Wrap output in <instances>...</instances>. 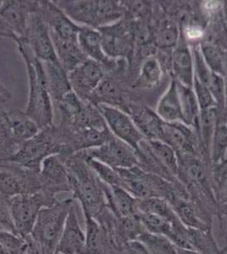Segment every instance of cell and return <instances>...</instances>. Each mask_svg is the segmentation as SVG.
<instances>
[{"label":"cell","mask_w":227,"mask_h":254,"mask_svg":"<svg viewBox=\"0 0 227 254\" xmlns=\"http://www.w3.org/2000/svg\"><path fill=\"white\" fill-rule=\"evenodd\" d=\"M14 42L26 64L28 77V101L25 112L41 130L46 129L54 125L55 110L45 68L43 62L35 57L25 38L16 39Z\"/></svg>","instance_id":"cell-1"},{"label":"cell","mask_w":227,"mask_h":254,"mask_svg":"<svg viewBox=\"0 0 227 254\" xmlns=\"http://www.w3.org/2000/svg\"><path fill=\"white\" fill-rule=\"evenodd\" d=\"M62 159L68 171L73 198L80 202L84 216L96 219L105 205L103 182L86 164L80 152Z\"/></svg>","instance_id":"cell-2"},{"label":"cell","mask_w":227,"mask_h":254,"mask_svg":"<svg viewBox=\"0 0 227 254\" xmlns=\"http://www.w3.org/2000/svg\"><path fill=\"white\" fill-rule=\"evenodd\" d=\"M54 2L75 23L94 29L117 22L124 14L123 7L116 1L55 0Z\"/></svg>","instance_id":"cell-3"},{"label":"cell","mask_w":227,"mask_h":254,"mask_svg":"<svg viewBox=\"0 0 227 254\" xmlns=\"http://www.w3.org/2000/svg\"><path fill=\"white\" fill-rule=\"evenodd\" d=\"M73 205L74 198L72 196L58 200L55 204L44 207L39 212L31 235L42 246L44 254H55L67 216Z\"/></svg>","instance_id":"cell-4"},{"label":"cell","mask_w":227,"mask_h":254,"mask_svg":"<svg viewBox=\"0 0 227 254\" xmlns=\"http://www.w3.org/2000/svg\"><path fill=\"white\" fill-rule=\"evenodd\" d=\"M62 147L58 141L55 127L41 130L32 138L19 146L14 154L1 162H9L27 170L40 171L43 160L51 155H61Z\"/></svg>","instance_id":"cell-5"},{"label":"cell","mask_w":227,"mask_h":254,"mask_svg":"<svg viewBox=\"0 0 227 254\" xmlns=\"http://www.w3.org/2000/svg\"><path fill=\"white\" fill-rule=\"evenodd\" d=\"M57 201L56 196L43 190L19 194L9 198V213L15 232L22 237L31 235L41 209Z\"/></svg>","instance_id":"cell-6"},{"label":"cell","mask_w":227,"mask_h":254,"mask_svg":"<svg viewBox=\"0 0 227 254\" xmlns=\"http://www.w3.org/2000/svg\"><path fill=\"white\" fill-rule=\"evenodd\" d=\"M38 6L39 1H3L0 5V38L14 41L26 38L30 16Z\"/></svg>","instance_id":"cell-7"},{"label":"cell","mask_w":227,"mask_h":254,"mask_svg":"<svg viewBox=\"0 0 227 254\" xmlns=\"http://www.w3.org/2000/svg\"><path fill=\"white\" fill-rule=\"evenodd\" d=\"M97 108L113 135L133 149L138 150L144 141V135L136 126L133 119L119 108L108 104H98Z\"/></svg>","instance_id":"cell-8"},{"label":"cell","mask_w":227,"mask_h":254,"mask_svg":"<svg viewBox=\"0 0 227 254\" xmlns=\"http://www.w3.org/2000/svg\"><path fill=\"white\" fill-rule=\"evenodd\" d=\"M135 149L113 136L100 147L82 151L84 157L96 159L114 169H129L138 165Z\"/></svg>","instance_id":"cell-9"},{"label":"cell","mask_w":227,"mask_h":254,"mask_svg":"<svg viewBox=\"0 0 227 254\" xmlns=\"http://www.w3.org/2000/svg\"><path fill=\"white\" fill-rule=\"evenodd\" d=\"M38 13L49 27L52 37L61 40L78 42L82 26L75 23L54 1H39Z\"/></svg>","instance_id":"cell-10"},{"label":"cell","mask_w":227,"mask_h":254,"mask_svg":"<svg viewBox=\"0 0 227 254\" xmlns=\"http://www.w3.org/2000/svg\"><path fill=\"white\" fill-rule=\"evenodd\" d=\"M25 40L38 61L43 63H60L49 27L38 10L30 16Z\"/></svg>","instance_id":"cell-11"},{"label":"cell","mask_w":227,"mask_h":254,"mask_svg":"<svg viewBox=\"0 0 227 254\" xmlns=\"http://www.w3.org/2000/svg\"><path fill=\"white\" fill-rule=\"evenodd\" d=\"M105 76V69L96 61L86 59L75 69L68 73L70 84L76 94L85 102L90 97Z\"/></svg>","instance_id":"cell-12"},{"label":"cell","mask_w":227,"mask_h":254,"mask_svg":"<svg viewBox=\"0 0 227 254\" xmlns=\"http://www.w3.org/2000/svg\"><path fill=\"white\" fill-rule=\"evenodd\" d=\"M42 190L56 196L58 193L72 192L67 166L60 155L55 154L43 160L39 171Z\"/></svg>","instance_id":"cell-13"},{"label":"cell","mask_w":227,"mask_h":254,"mask_svg":"<svg viewBox=\"0 0 227 254\" xmlns=\"http://www.w3.org/2000/svg\"><path fill=\"white\" fill-rule=\"evenodd\" d=\"M0 125L9 138L17 145L32 138L41 130L25 111L17 109L6 110L0 108Z\"/></svg>","instance_id":"cell-14"},{"label":"cell","mask_w":227,"mask_h":254,"mask_svg":"<svg viewBox=\"0 0 227 254\" xmlns=\"http://www.w3.org/2000/svg\"><path fill=\"white\" fill-rule=\"evenodd\" d=\"M102 38V46L105 55L110 59L121 58L131 52V38L127 26L118 21L98 28Z\"/></svg>","instance_id":"cell-15"},{"label":"cell","mask_w":227,"mask_h":254,"mask_svg":"<svg viewBox=\"0 0 227 254\" xmlns=\"http://www.w3.org/2000/svg\"><path fill=\"white\" fill-rule=\"evenodd\" d=\"M86 245V233L80 228L75 206L73 205L67 216L63 231L56 248L61 254H83Z\"/></svg>","instance_id":"cell-16"},{"label":"cell","mask_w":227,"mask_h":254,"mask_svg":"<svg viewBox=\"0 0 227 254\" xmlns=\"http://www.w3.org/2000/svg\"><path fill=\"white\" fill-rule=\"evenodd\" d=\"M78 44L86 58L102 64L104 69H111L112 59L108 57L102 46V38L98 29L82 26L78 35Z\"/></svg>","instance_id":"cell-17"},{"label":"cell","mask_w":227,"mask_h":254,"mask_svg":"<svg viewBox=\"0 0 227 254\" xmlns=\"http://www.w3.org/2000/svg\"><path fill=\"white\" fill-rule=\"evenodd\" d=\"M186 126L181 122L167 123L162 121L159 140L170 145L175 150L188 153L192 150V133Z\"/></svg>","instance_id":"cell-18"},{"label":"cell","mask_w":227,"mask_h":254,"mask_svg":"<svg viewBox=\"0 0 227 254\" xmlns=\"http://www.w3.org/2000/svg\"><path fill=\"white\" fill-rule=\"evenodd\" d=\"M157 115L161 121L167 123L183 122L181 102L175 80L170 82V87L158 102Z\"/></svg>","instance_id":"cell-19"},{"label":"cell","mask_w":227,"mask_h":254,"mask_svg":"<svg viewBox=\"0 0 227 254\" xmlns=\"http://www.w3.org/2000/svg\"><path fill=\"white\" fill-rule=\"evenodd\" d=\"M53 104L59 101L67 93L73 91L70 84L68 73L61 63H43Z\"/></svg>","instance_id":"cell-20"},{"label":"cell","mask_w":227,"mask_h":254,"mask_svg":"<svg viewBox=\"0 0 227 254\" xmlns=\"http://www.w3.org/2000/svg\"><path fill=\"white\" fill-rule=\"evenodd\" d=\"M172 67L176 81L193 88L194 82L193 56L189 48L185 45L175 49L172 56Z\"/></svg>","instance_id":"cell-21"},{"label":"cell","mask_w":227,"mask_h":254,"mask_svg":"<svg viewBox=\"0 0 227 254\" xmlns=\"http://www.w3.org/2000/svg\"><path fill=\"white\" fill-rule=\"evenodd\" d=\"M51 38L58 60L67 73L73 70L87 59L80 49L78 42L61 40L52 36Z\"/></svg>","instance_id":"cell-22"},{"label":"cell","mask_w":227,"mask_h":254,"mask_svg":"<svg viewBox=\"0 0 227 254\" xmlns=\"http://www.w3.org/2000/svg\"><path fill=\"white\" fill-rule=\"evenodd\" d=\"M104 195L107 202L112 207L116 214L122 218L135 214L137 200L126 189L120 187H109L103 183Z\"/></svg>","instance_id":"cell-23"},{"label":"cell","mask_w":227,"mask_h":254,"mask_svg":"<svg viewBox=\"0 0 227 254\" xmlns=\"http://www.w3.org/2000/svg\"><path fill=\"white\" fill-rule=\"evenodd\" d=\"M176 81V80H175ZM178 90L180 102H181V112L183 123L187 126H197L199 124L200 114H199V103L196 98L193 88L186 87L176 81Z\"/></svg>","instance_id":"cell-24"},{"label":"cell","mask_w":227,"mask_h":254,"mask_svg":"<svg viewBox=\"0 0 227 254\" xmlns=\"http://www.w3.org/2000/svg\"><path fill=\"white\" fill-rule=\"evenodd\" d=\"M137 240L144 244L150 254H177V247L169 238L144 231Z\"/></svg>","instance_id":"cell-25"},{"label":"cell","mask_w":227,"mask_h":254,"mask_svg":"<svg viewBox=\"0 0 227 254\" xmlns=\"http://www.w3.org/2000/svg\"><path fill=\"white\" fill-rule=\"evenodd\" d=\"M81 155L83 156L82 153ZM83 158L86 160V164L89 165V167L96 174V176H98V179L100 180L101 182L109 187H120L123 188V182L121 180V176L114 168L110 167L109 165H105L104 163L98 161L96 159H90L84 156Z\"/></svg>","instance_id":"cell-26"},{"label":"cell","mask_w":227,"mask_h":254,"mask_svg":"<svg viewBox=\"0 0 227 254\" xmlns=\"http://www.w3.org/2000/svg\"><path fill=\"white\" fill-rule=\"evenodd\" d=\"M86 245L83 254H100L102 231L100 225L93 217L85 216Z\"/></svg>","instance_id":"cell-27"},{"label":"cell","mask_w":227,"mask_h":254,"mask_svg":"<svg viewBox=\"0 0 227 254\" xmlns=\"http://www.w3.org/2000/svg\"><path fill=\"white\" fill-rule=\"evenodd\" d=\"M149 146L152 153H154L158 159H159L170 171L175 172L178 169L177 159L175 156V149L170 145L160 140L150 139L149 140Z\"/></svg>","instance_id":"cell-28"},{"label":"cell","mask_w":227,"mask_h":254,"mask_svg":"<svg viewBox=\"0 0 227 254\" xmlns=\"http://www.w3.org/2000/svg\"><path fill=\"white\" fill-rule=\"evenodd\" d=\"M162 70L158 61L149 58L144 61L140 70L139 83L146 87H152L160 81Z\"/></svg>","instance_id":"cell-29"},{"label":"cell","mask_w":227,"mask_h":254,"mask_svg":"<svg viewBox=\"0 0 227 254\" xmlns=\"http://www.w3.org/2000/svg\"><path fill=\"white\" fill-rule=\"evenodd\" d=\"M173 210L177 215L181 223H184L187 227L196 229V230H204V225L196 215L195 211L189 203L182 200H179L174 203Z\"/></svg>","instance_id":"cell-30"},{"label":"cell","mask_w":227,"mask_h":254,"mask_svg":"<svg viewBox=\"0 0 227 254\" xmlns=\"http://www.w3.org/2000/svg\"><path fill=\"white\" fill-rule=\"evenodd\" d=\"M212 143L214 159L219 161L227 152V118L216 123Z\"/></svg>","instance_id":"cell-31"},{"label":"cell","mask_w":227,"mask_h":254,"mask_svg":"<svg viewBox=\"0 0 227 254\" xmlns=\"http://www.w3.org/2000/svg\"><path fill=\"white\" fill-rule=\"evenodd\" d=\"M202 56L210 70L217 75H223L225 73L224 61L222 55L216 47L205 44L200 48Z\"/></svg>","instance_id":"cell-32"},{"label":"cell","mask_w":227,"mask_h":254,"mask_svg":"<svg viewBox=\"0 0 227 254\" xmlns=\"http://www.w3.org/2000/svg\"><path fill=\"white\" fill-rule=\"evenodd\" d=\"M0 246L9 254H26L23 237L12 231L0 230Z\"/></svg>","instance_id":"cell-33"},{"label":"cell","mask_w":227,"mask_h":254,"mask_svg":"<svg viewBox=\"0 0 227 254\" xmlns=\"http://www.w3.org/2000/svg\"><path fill=\"white\" fill-rule=\"evenodd\" d=\"M202 135L205 144L209 145L212 142L214 132L217 123V111L216 107L201 110L200 113Z\"/></svg>","instance_id":"cell-34"},{"label":"cell","mask_w":227,"mask_h":254,"mask_svg":"<svg viewBox=\"0 0 227 254\" xmlns=\"http://www.w3.org/2000/svg\"><path fill=\"white\" fill-rule=\"evenodd\" d=\"M193 64H194V78L204 86L210 87L212 81L213 72L210 70L202 56L200 49H196L193 53Z\"/></svg>","instance_id":"cell-35"},{"label":"cell","mask_w":227,"mask_h":254,"mask_svg":"<svg viewBox=\"0 0 227 254\" xmlns=\"http://www.w3.org/2000/svg\"><path fill=\"white\" fill-rule=\"evenodd\" d=\"M193 88L200 110H207L210 108L216 107V100L209 87L204 86V84L194 78Z\"/></svg>","instance_id":"cell-36"},{"label":"cell","mask_w":227,"mask_h":254,"mask_svg":"<svg viewBox=\"0 0 227 254\" xmlns=\"http://www.w3.org/2000/svg\"><path fill=\"white\" fill-rule=\"evenodd\" d=\"M178 37V30L176 26L171 23L165 24L157 33L156 43L158 46L169 48L176 44Z\"/></svg>","instance_id":"cell-37"},{"label":"cell","mask_w":227,"mask_h":254,"mask_svg":"<svg viewBox=\"0 0 227 254\" xmlns=\"http://www.w3.org/2000/svg\"><path fill=\"white\" fill-rule=\"evenodd\" d=\"M19 146L9 138L3 127L0 125V162L13 155Z\"/></svg>","instance_id":"cell-38"},{"label":"cell","mask_w":227,"mask_h":254,"mask_svg":"<svg viewBox=\"0 0 227 254\" xmlns=\"http://www.w3.org/2000/svg\"><path fill=\"white\" fill-rule=\"evenodd\" d=\"M0 229L15 232L9 213V199L0 195ZM17 234V233H16Z\"/></svg>","instance_id":"cell-39"},{"label":"cell","mask_w":227,"mask_h":254,"mask_svg":"<svg viewBox=\"0 0 227 254\" xmlns=\"http://www.w3.org/2000/svg\"><path fill=\"white\" fill-rule=\"evenodd\" d=\"M185 166L187 168V175L190 178L194 181H200L204 178V168L198 160L189 158L186 160Z\"/></svg>","instance_id":"cell-40"},{"label":"cell","mask_w":227,"mask_h":254,"mask_svg":"<svg viewBox=\"0 0 227 254\" xmlns=\"http://www.w3.org/2000/svg\"><path fill=\"white\" fill-rule=\"evenodd\" d=\"M126 254H150L147 248L138 240L128 241L125 246Z\"/></svg>","instance_id":"cell-41"},{"label":"cell","mask_w":227,"mask_h":254,"mask_svg":"<svg viewBox=\"0 0 227 254\" xmlns=\"http://www.w3.org/2000/svg\"><path fill=\"white\" fill-rule=\"evenodd\" d=\"M11 93L0 81V108H4L3 106L8 104L11 100Z\"/></svg>","instance_id":"cell-42"},{"label":"cell","mask_w":227,"mask_h":254,"mask_svg":"<svg viewBox=\"0 0 227 254\" xmlns=\"http://www.w3.org/2000/svg\"><path fill=\"white\" fill-rule=\"evenodd\" d=\"M176 253L177 254H201L193 249H182V248H178V247L176 249Z\"/></svg>","instance_id":"cell-43"},{"label":"cell","mask_w":227,"mask_h":254,"mask_svg":"<svg viewBox=\"0 0 227 254\" xmlns=\"http://www.w3.org/2000/svg\"><path fill=\"white\" fill-rule=\"evenodd\" d=\"M225 83V101L227 102V75L226 79L224 80Z\"/></svg>","instance_id":"cell-44"},{"label":"cell","mask_w":227,"mask_h":254,"mask_svg":"<svg viewBox=\"0 0 227 254\" xmlns=\"http://www.w3.org/2000/svg\"><path fill=\"white\" fill-rule=\"evenodd\" d=\"M225 199L227 202V179L226 182V187H225Z\"/></svg>","instance_id":"cell-45"},{"label":"cell","mask_w":227,"mask_h":254,"mask_svg":"<svg viewBox=\"0 0 227 254\" xmlns=\"http://www.w3.org/2000/svg\"><path fill=\"white\" fill-rule=\"evenodd\" d=\"M0 254H9L7 252L3 249V247L2 246H0Z\"/></svg>","instance_id":"cell-46"}]
</instances>
